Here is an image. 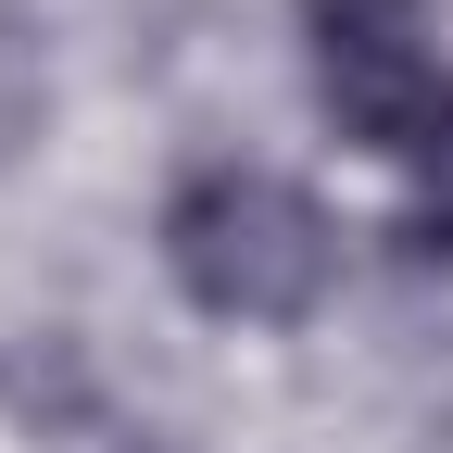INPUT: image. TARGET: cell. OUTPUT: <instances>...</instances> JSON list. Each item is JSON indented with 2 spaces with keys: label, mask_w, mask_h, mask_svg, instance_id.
<instances>
[{
  "label": "cell",
  "mask_w": 453,
  "mask_h": 453,
  "mask_svg": "<svg viewBox=\"0 0 453 453\" xmlns=\"http://www.w3.org/2000/svg\"><path fill=\"white\" fill-rule=\"evenodd\" d=\"M164 265H177V290L202 315H226V327H290V315L327 303L340 240H327V214L290 177L214 164V177H189L177 202H164Z\"/></svg>",
  "instance_id": "obj_1"
},
{
  "label": "cell",
  "mask_w": 453,
  "mask_h": 453,
  "mask_svg": "<svg viewBox=\"0 0 453 453\" xmlns=\"http://www.w3.org/2000/svg\"><path fill=\"white\" fill-rule=\"evenodd\" d=\"M303 26H315V88H327V113H340L365 151L428 164L441 127H453V76H441V50H428V13H416V0H315Z\"/></svg>",
  "instance_id": "obj_2"
}]
</instances>
